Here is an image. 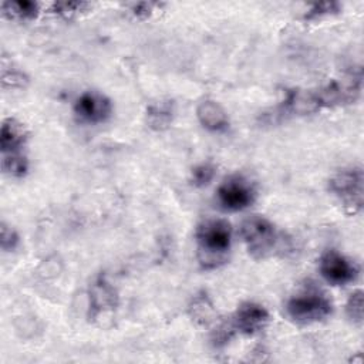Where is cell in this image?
<instances>
[{
  "mask_svg": "<svg viewBox=\"0 0 364 364\" xmlns=\"http://www.w3.org/2000/svg\"><path fill=\"white\" fill-rule=\"evenodd\" d=\"M232 229L223 219H206L196 230L198 260L203 269H215L226 262Z\"/></svg>",
  "mask_w": 364,
  "mask_h": 364,
  "instance_id": "6da1fadb",
  "label": "cell"
},
{
  "mask_svg": "<svg viewBox=\"0 0 364 364\" xmlns=\"http://www.w3.org/2000/svg\"><path fill=\"white\" fill-rule=\"evenodd\" d=\"M242 237L249 252L257 257L269 256L277 246V232L274 226L262 216H250L242 225Z\"/></svg>",
  "mask_w": 364,
  "mask_h": 364,
  "instance_id": "7a4b0ae2",
  "label": "cell"
},
{
  "mask_svg": "<svg viewBox=\"0 0 364 364\" xmlns=\"http://www.w3.org/2000/svg\"><path fill=\"white\" fill-rule=\"evenodd\" d=\"M287 314L297 323H314L331 313L330 300L318 291H306L291 297L287 303Z\"/></svg>",
  "mask_w": 364,
  "mask_h": 364,
  "instance_id": "3957f363",
  "label": "cell"
},
{
  "mask_svg": "<svg viewBox=\"0 0 364 364\" xmlns=\"http://www.w3.org/2000/svg\"><path fill=\"white\" fill-rule=\"evenodd\" d=\"M331 192L354 212L363 206V172L360 169H346L330 181Z\"/></svg>",
  "mask_w": 364,
  "mask_h": 364,
  "instance_id": "277c9868",
  "label": "cell"
},
{
  "mask_svg": "<svg viewBox=\"0 0 364 364\" xmlns=\"http://www.w3.org/2000/svg\"><path fill=\"white\" fill-rule=\"evenodd\" d=\"M255 199V189L243 176H230L218 188V202L229 212L246 209Z\"/></svg>",
  "mask_w": 364,
  "mask_h": 364,
  "instance_id": "5b68a950",
  "label": "cell"
},
{
  "mask_svg": "<svg viewBox=\"0 0 364 364\" xmlns=\"http://www.w3.org/2000/svg\"><path fill=\"white\" fill-rule=\"evenodd\" d=\"M320 273L330 284L343 286L354 280L357 270L343 255L328 250L320 260Z\"/></svg>",
  "mask_w": 364,
  "mask_h": 364,
  "instance_id": "8992f818",
  "label": "cell"
},
{
  "mask_svg": "<svg viewBox=\"0 0 364 364\" xmlns=\"http://www.w3.org/2000/svg\"><path fill=\"white\" fill-rule=\"evenodd\" d=\"M74 111L82 121L97 124L111 114V104L97 92H85L77 100Z\"/></svg>",
  "mask_w": 364,
  "mask_h": 364,
  "instance_id": "52a82bcc",
  "label": "cell"
},
{
  "mask_svg": "<svg viewBox=\"0 0 364 364\" xmlns=\"http://www.w3.org/2000/svg\"><path fill=\"white\" fill-rule=\"evenodd\" d=\"M269 321L266 309L256 303L242 304L235 316V326L245 334H255L260 331Z\"/></svg>",
  "mask_w": 364,
  "mask_h": 364,
  "instance_id": "ba28073f",
  "label": "cell"
},
{
  "mask_svg": "<svg viewBox=\"0 0 364 364\" xmlns=\"http://www.w3.org/2000/svg\"><path fill=\"white\" fill-rule=\"evenodd\" d=\"M26 142V132L21 124L16 119H6L1 127L0 146L3 155H17L21 154V148Z\"/></svg>",
  "mask_w": 364,
  "mask_h": 364,
  "instance_id": "9c48e42d",
  "label": "cell"
},
{
  "mask_svg": "<svg viewBox=\"0 0 364 364\" xmlns=\"http://www.w3.org/2000/svg\"><path fill=\"white\" fill-rule=\"evenodd\" d=\"M198 119L209 131H222L228 127V115L225 109L215 101L206 100L198 107Z\"/></svg>",
  "mask_w": 364,
  "mask_h": 364,
  "instance_id": "30bf717a",
  "label": "cell"
},
{
  "mask_svg": "<svg viewBox=\"0 0 364 364\" xmlns=\"http://www.w3.org/2000/svg\"><path fill=\"white\" fill-rule=\"evenodd\" d=\"M1 10L9 17L27 20L36 17L38 6L33 1H6L1 4Z\"/></svg>",
  "mask_w": 364,
  "mask_h": 364,
  "instance_id": "8fae6325",
  "label": "cell"
},
{
  "mask_svg": "<svg viewBox=\"0 0 364 364\" xmlns=\"http://www.w3.org/2000/svg\"><path fill=\"white\" fill-rule=\"evenodd\" d=\"M172 119V107L168 102L154 104L148 111V122L155 129H162L168 127Z\"/></svg>",
  "mask_w": 364,
  "mask_h": 364,
  "instance_id": "7c38bea8",
  "label": "cell"
},
{
  "mask_svg": "<svg viewBox=\"0 0 364 364\" xmlns=\"http://www.w3.org/2000/svg\"><path fill=\"white\" fill-rule=\"evenodd\" d=\"M191 311H192V317L196 321H200L202 324H206L208 321L212 320L213 309L206 296L195 297L192 301V306H191Z\"/></svg>",
  "mask_w": 364,
  "mask_h": 364,
  "instance_id": "4fadbf2b",
  "label": "cell"
},
{
  "mask_svg": "<svg viewBox=\"0 0 364 364\" xmlns=\"http://www.w3.org/2000/svg\"><path fill=\"white\" fill-rule=\"evenodd\" d=\"M27 162L23 154L17 155H3V171L13 175L20 176L26 172Z\"/></svg>",
  "mask_w": 364,
  "mask_h": 364,
  "instance_id": "5bb4252c",
  "label": "cell"
},
{
  "mask_svg": "<svg viewBox=\"0 0 364 364\" xmlns=\"http://www.w3.org/2000/svg\"><path fill=\"white\" fill-rule=\"evenodd\" d=\"M347 314L354 323L363 321V293L361 290L354 291L347 301Z\"/></svg>",
  "mask_w": 364,
  "mask_h": 364,
  "instance_id": "9a60e30c",
  "label": "cell"
},
{
  "mask_svg": "<svg viewBox=\"0 0 364 364\" xmlns=\"http://www.w3.org/2000/svg\"><path fill=\"white\" fill-rule=\"evenodd\" d=\"M215 176V168L210 164H200L192 172V181L196 186L208 185Z\"/></svg>",
  "mask_w": 364,
  "mask_h": 364,
  "instance_id": "2e32d148",
  "label": "cell"
},
{
  "mask_svg": "<svg viewBox=\"0 0 364 364\" xmlns=\"http://www.w3.org/2000/svg\"><path fill=\"white\" fill-rule=\"evenodd\" d=\"M337 9H338L337 3H317V4H313V7L309 10V13L306 14V18L311 20L326 14H331L333 11H337Z\"/></svg>",
  "mask_w": 364,
  "mask_h": 364,
  "instance_id": "e0dca14e",
  "label": "cell"
},
{
  "mask_svg": "<svg viewBox=\"0 0 364 364\" xmlns=\"http://www.w3.org/2000/svg\"><path fill=\"white\" fill-rule=\"evenodd\" d=\"M17 243V236L16 233L9 229L6 225H3L1 228V247L3 250H11L14 247V245Z\"/></svg>",
  "mask_w": 364,
  "mask_h": 364,
  "instance_id": "ac0fdd59",
  "label": "cell"
},
{
  "mask_svg": "<svg viewBox=\"0 0 364 364\" xmlns=\"http://www.w3.org/2000/svg\"><path fill=\"white\" fill-rule=\"evenodd\" d=\"M154 6H155V4H152V3H141V4L134 6V10H132V11H134L136 16H139V14L149 16Z\"/></svg>",
  "mask_w": 364,
  "mask_h": 364,
  "instance_id": "d6986e66",
  "label": "cell"
}]
</instances>
